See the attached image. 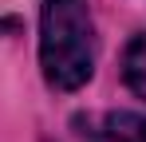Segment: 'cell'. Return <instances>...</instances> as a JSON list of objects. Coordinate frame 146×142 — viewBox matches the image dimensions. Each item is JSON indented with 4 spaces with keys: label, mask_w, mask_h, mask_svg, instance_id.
<instances>
[{
    "label": "cell",
    "mask_w": 146,
    "mask_h": 142,
    "mask_svg": "<svg viewBox=\"0 0 146 142\" xmlns=\"http://www.w3.org/2000/svg\"><path fill=\"white\" fill-rule=\"evenodd\" d=\"M103 134H107V142H146V115L115 111L103 118Z\"/></svg>",
    "instance_id": "obj_2"
},
{
    "label": "cell",
    "mask_w": 146,
    "mask_h": 142,
    "mask_svg": "<svg viewBox=\"0 0 146 142\" xmlns=\"http://www.w3.org/2000/svg\"><path fill=\"white\" fill-rule=\"evenodd\" d=\"M122 75H126V87L146 99V32H138L130 47H126V55H122Z\"/></svg>",
    "instance_id": "obj_3"
},
{
    "label": "cell",
    "mask_w": 146,
    "mask_h": 142,
    "mask_svg": "<svg viewBox=\"0 0 146 142\" xmlns=\"http://www.w3.org/2000/svg\"><path fill=\"white\" fill-rule=\"evenodd\" d=\"M40 67L55 91H79L95 75V20L87 0H44Z\"/></svg>",
    "instance_id": "obj_1"
}]
</instances>
